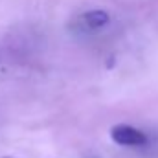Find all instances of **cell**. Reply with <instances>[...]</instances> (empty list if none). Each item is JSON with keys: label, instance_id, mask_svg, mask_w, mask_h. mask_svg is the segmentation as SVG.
<instances>
[{"label": "cell", "instance_id": "cell-1", "mask_svg": "<svg viewBox=\"0 0 158 158\" xmlns=\"http://www.w3.org/2000/svg\"><path fill=\"white\" fill-rule=\"evenodd\" d=\"M110 138L119 145H143L147 136L131 125H114L110 129Z\"/></svg>", "mask_w": 158, "mask_h": 158}, {"label": "cell", "instance_id": "cell-2", "mask_svg": "<svg viewBox=\"0 0 158 158\" xmlns=\"http://www.w3.org/2000/svg\"><path fill=\"white\" fill-rule=\"evenodd\" d=\"M109 20H110V17H109V13H107V11L94 9V11L85 13V15L79 19V24H81L85 30L94 31V30H99V28L107 26V24H109Z\"/></svg>", "mask_w": 158, "mask_h": 158}, {"label": "cell", "instance_id": "cell-3", "mask_svg": "<svg viewBox=\"0 0 158 158\" xmlns=\"http://www.w3.org/2000/svg\"><path fill=\"white\" fill-rule=\"evenodd\" d=\"M4 158H7V156H4Z\"/></svg>", "mask_w": 158, "mask_h": 158}]
</instances>
